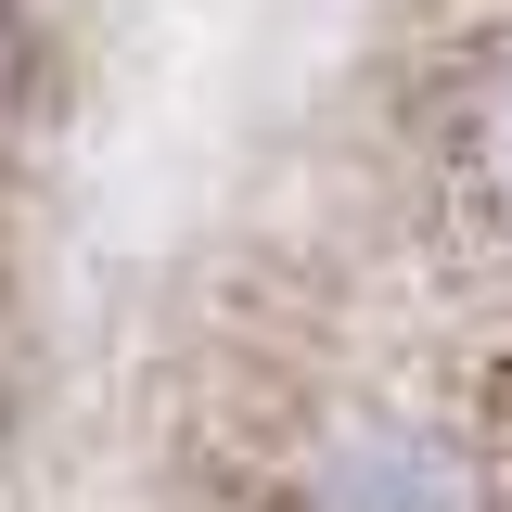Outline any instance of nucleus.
I'll return each instance as SVG.
<instances>
[{"label": "nucleus", "mask_w": 512, "mask_h": 512, "mask_svg": "<svg viewBox=\"0 0 512 512\" xmlns=\"http://www.w3.org/2000/svg\"><path fill=\"white\" fill-rule=\"evenodd\" d=\"M0 461L512 512V0H0Z\"/></svg>", "instance_id": "obj_1"}]
</instances>
